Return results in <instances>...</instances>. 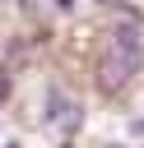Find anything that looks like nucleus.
I'll use <instances>...</instances> for the list:
<instances>
[{
    "label": "nucleus",
    "instance_id": "1",
    "mask_svg": "<svg viewBox=\"0 0 144 148\" xmlns=\"http://www.w3.org/2000/svg\"><path fill=\"white\" fill-rule=\"evenodd\" d=\"M139 69V37L135 28H116L102 51V88H125Z\"/></svg>",
    "mask_w": 144,
    "mask_h": 148
}]
</instances>
